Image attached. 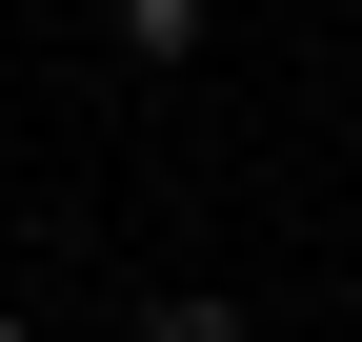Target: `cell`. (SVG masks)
Wrapping results in <instances>:
<instances>
[{
  "mask_svg": "<svg viewBox=\"0 0 362 342\" xmlns=\"http://www.w3.org/2000/svg\"><path fill=\"white\" fill-rule=\"evenodd\" d=\"M121 40H141V61H202V0H101Z\"/></svg>",
  "mask_w": 362,
  "mask_h": 342,
  "instance_id": "obj_1",
  "label": "cell"
},
{
  "mask_svg": "<svg viewBox=\"0 0 362 342\" xmlns=\"http://www.w3.org/2000/svg\"><path fill=\"white\" fill-rule=\"evenodd\" d=\"M141 342H242V302H202V282H181V302H141Z\"/></svg>",
  "mask_w": 362,
  "mask_h": 342,
  "instance_id": "obj_2",
  "label": "cell"
},
{
  "mask_svg": "<svg viewBox=\"0 0 362 342\" xmlns=\"http://www.w3.org/2000/svg\"><path fill=\"white\" fill-rule=\"evenodd\" d=\"M0 342H21V302H0Z\"/></svg>",
  "mask_w": 362,
  "mask_h": 342,
  "instance_id": "obj_3",
  "label": "cell"
}]
</instances>
